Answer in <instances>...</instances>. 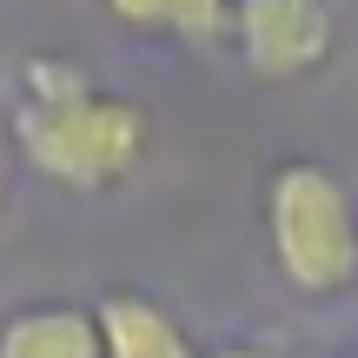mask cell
<instances>
[{
    "label": "cell",
    "mask_w": 358,
    "mask_h": 358,
    "mask_svg": "<svg viewBox=\"0 0 358 358\" xmlns=\"http://www.w3.org/2000/svg\"><path fill=\"white\" fill-rule=\"evenodd\" d=\"M206 358H279L272 345H219V352H206Z\"/></svg>",
    "instance_id": "52a82bcc"
},
{
    "label": "cell",
    "mask_w": 358,
    "mask_h": 358,
    "mask_svg": "<svg viewBox=\"0 0 358 358\" xmlns=\"http://www.w3.org/2000/svg\"><path fill=\"white\" fill-rule=\"evenodd\" d=\"M226 34L239 60L252 66V80L285 87V80H306L332 60L338 13L332 0H226Z\"/></svg>",
    "instance_id": "3957f363"
},
{
    "label": "cell",
    "mask_w": 358,
    "mask_h": 358,
    "mask_svg": "<svg viewBox=\"0 0 358 358\" xmlns=\"http://www.w3.org/2000/svg\"><path fill=\"white\" fill-rule=\"evenodd\" d=\"M7 140L40 179L66 192H113L146 159L153 120L140 100L100 87L66 53H27L7 106Z\"/></svg>",
    "instance_id": "6da1fadb"
},
{
    "label": "cell",
    "mask_w": 358,
    "mask_h": 358,
    "mask_svg": "<svg viewBox=\"0 0 358 358\" xmlns=\"http://www.w3.org/2000/svg\"><path fill=\"white\" fill-rule=\"evenodd\" d=\"M0 358H100L93 306H20L0 319Z\"/></svg>",
    "instance_id": "5b68a950"
},
{
    "label": "cell",
    "mask_w": 358,
    "mask_h": 358,
    "mask_svg": "<svg viewBox=\"0 0 358 358\" xmlns=\"http://www.w3.org/2000/svg\"><path fill=\"white\" fill-rule=\"evenodd\" d=\"M266 245L292 292L332 299L358 285V199L319 159H279L266 173Z\"/></svg>",
    "instance_id": "7a4b0ae2"
},
{
    "label": "cell",
    "mask_w": 358,
    "mask_h": 358,
    "mask_svg": "<svg viewBox=\"0 0 358 358\" xmlns=\"http://www.w3.org/2000/svg\"><path fill=\"white\" fill-rule=\"evenodd\" d=\"M100 7L133 34H179V40L226 34V0H100Z\"/></svg>",
    "instance_id": "8992f818"
},
{
    "label": "cell",
    "mask_w": 358,
    "mask_h": 358,
    "mask_svg": "<svg viewBox=\"0 0 358 358\" xmlns=\"http://www.w3.org/2000/svg\"><path fill=\"white\" fill-rule=\"evenodd\" d=\"M93 325H100V358H206L186 325L146 292H106L93 306Z\"/></svg>",
    "instance_id": "277c9868"
},
{
    "label": "cell",
    "mask_w": 358,
    "mask_h": 358,
    "mask_svg": "<svg viewBox=\"0 0 358 358\" xmlns=\"http://www.w3.org/2000/svg\"><path fill=\"white\" fill-rule=\"evenodd\" d=\"M352 358H358V352H352Z\"/></svg>",
    "instance_id": "ba28073f"
}]
</instances>
